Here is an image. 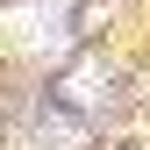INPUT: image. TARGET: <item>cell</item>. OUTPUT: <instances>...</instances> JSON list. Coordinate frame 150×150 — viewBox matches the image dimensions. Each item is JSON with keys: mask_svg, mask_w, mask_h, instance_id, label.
<instances>
[{"mask_svg": "<svg viewBox=\"0 0 150 150\" xmlns=\"http://www.w3.org/2000/svg\"><path fill=\"white\" fill-rule=\"evenodd\" d=\"M64 93H71L79 107H93V93H100V71H71V86H64Z\"/></svg>", "mask_w": 150, "mask_h": 150, "instance_id": "1", "label": "cell"}]
</instances>
